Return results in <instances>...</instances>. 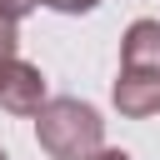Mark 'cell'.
<instances>
[{
	"instance_id": "cell-7",
	"label": "cell",
	"mask_w": 160,
	"mask_h": 160,
	"mask_svg": "<svg viewBox=\"0 0 160 160\" xmlns=\"http://www.w3.org/2000/svg\"><path fill=\"white\" fill-rule=\"evenodd\" d=\"M35 5H50V10H65V15H80V10H95L100 0H35Z\"/></svg>"
},
{
	"instance_id": "cell-3",
	"label": "cell",
	"mask_w": 160,
	"mask_h": 160,
	"mask_svg": "<svg viewBox=\"0 0 160 160\" xmlns=\"http://www.w3.org/2000/svg\"><path fill=\"white\" fill-rule=\"evenodd\" d=\"M120 70L160 75V20H135L120 40Z\"/></svg>"
},
{
	"instance_id": "cell-2",
	"label": "cell",
	"mask_w": 160,
	"mask_h": 160,
	"mask_svg": "<svg viewBox=\"0 0 160 160\" xmlns=\"http://www.w3.org/2000/svg\"><path fill=\"white\" fill-rule=\"evenodd\" d=\"M45 105V75H40V65H30V60H10V65H0V110H10V115H35Z\"/></svg>"
},
{
	"instance_id": "cell-5",
	"label": "cell",
	"mask_w": 160,
	"mask_h": 160,
	"mask_svg": "<svg viewBox=\"0 0 160 160\" xmlns=\"http://www.w3.org/2000/svg\"><path fill=\"white\" fill-rule=\"evenodd\" d=\"M15 45H20V30H15L10 20H0V65L15 60Z\"/></svg>"
},
{
	"instance_id": "cell-6",
	"label": "cell",
	"mask_w": 160,
	"mask_h": 160,
	"mask_svg": "<svg viewBox=\"0 0 160 160\" xmlns=\"http://www.w3.org/2000/svg\"><path fill=\"white\" fill-rule=\"evenodd\" d=\"M30 10H35V0H0V20H10V25L20 15H30Z\"/></svg>"
},
{
	"instance_id": "cell-4",
	"label": "cell",
	"mask_w": 160,
	"mask_h": 160,
	"mask_svg": "<svg viewBox=\"0 0 160 160\" xmlns=\"http://www.w3.org/2000/svg\"><path fill=\"white\" fill-rule=\"evenodd\" d=\"M115 105L120 115H155L160 110V75H140V70H120L115 80Z\"/></svg>"
},
{
	"instance_id": "cell-9",
	"label": "cell",
	"mask_w": 160,
	"mask_h": 160,
	"mask_svg": "<svg viewBox=\"0 0 160 160\" xmlns=\"http://www.w3.org/2000/svg\"><path fill=\"white\" fill-rule=\"evenodd\" d=\"M0 160H10V155H5V150H0Z\"/></svg>"
},
{
	"instance_id": "cell-8",
	"label": "cell",
	"mask_w": 160,
	"mask_h": 160,
	"mask_svg": "<svg viewBox=\"0 0 160 160\" xmlns=\"http://www.w3.org/2000/svg\"><path fill=\"white\" fill-rule=\"evenodd\" d=\"M90 160H130V155H125V150H95Z\"/></svg>"
},
{
	"instance_id": "cell-1",
	"label": "cell",
	"mask_w": 160,
	"mask_h": 160,
	"mask_svg": "<svg viewBox=\"0 0 160 160\" xmlns=\"http://www.w3.org/2000/svg\"><path fill=\"white\" fill-rule=\"evenodd\" d=\"M35 135L40 145L55 155V160H90L105 140V120L95 115V105L75 100V95H60V100H45L35 110Z\"/></svg>"
}]
</instances>
